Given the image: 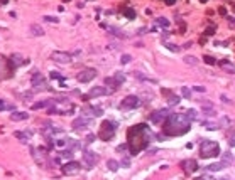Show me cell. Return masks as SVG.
Returning a JSON list of instances; mask_svg holds the SVG:
<instances>
[{"label": "cell", "instance_id": "cell-42", "mask_svg": "<svg viewBox=\"0 0 235 180\" xmlns=\"http://www.w3.org/2000/svg\"><path fill=\"white\" fill-rule=\"evenodd\" d=\"M167 49H169V51H174V52H179V47H178V46H173V44H167Z\"/></svg>", "mask_w": 235, "mask_h": 180}, {"label": "cell", "instance_id": "cell-12", "mask_svg": "<svg viewBox=\"0 0 235 180\" xmlns=\"http://www.w3.org/2000/svg\"><path fill=\"white\" fill-rule=\"evenodd\" d=\"M51 59H53L54 62H58V64H70V62H71V54L63 52V51H54V52L51 54Z\"/></svg>", "mask_w": 235, "mask_h": 180}, {"label": "cell", "instance_id": "cell-16", "mask_svg": "<svg viewBox=\"0 0 235 180\" xmlns=\"http://www.w3.org/2000/svg\"><path fill=\"white\" fill-rule=\"evenodd\" d=\"M183 165H184V172H186V173H195V172L198 170L196 160H186V162H183Z\"/></svg>", "mask_w": 235, "mask_h": 180}, {"label": "cell", "instance_id": "cell-54", "mask_svg": "<svg viewBox=\"0 0 235 180\" xmlns=\"http://www.w3.org/2000/svg\"><path fill=\"white\" fill-rule=\"evenodd\" d=\"M230 146H235V138H232V140H230Z\"/></svg>", "mask_w": 235, "mask_h": 180}, {"label": "cell", "instance_id": "cell-46", "mask_svg": "<svg viewBox=\"0 0 235 180\" xmlns=\"http://www.w3.org/2000/svg\"><path fill=\"white\" fill-rule=\"evenodd\" d=\"M5 69V61H3V57H0V72Z\"/></svg>", "mask_w": 235, "mask_h": 180}, {"label": "cell", "instance_id": "cell-39", "mask_svg": "<svg viewBox=\"0 0 235 180\" xmlns=\"http://www.w3.org/2000/svg\"><path fill=\"white\" fill-rule=\"evenodd\" d=\"M206 128H208V130H218L220 125H218V123H206Z\"/></svg>", "mask_w": 235, "mask_h": 180}, {"label": "cell", "instance_id": "cell-49", "mask_svg": "<svg viewBox=\"0 0 235 180\" xmlns=\"http://www.w3.org/2000/svg\"><path fill=\"white\" fill-rule=\"evenodd\" d=\"M195 91H198V93H205V86H195Z\"/></svg>", "mask_w": 235, "mask_h": 180}, {"label": "cell", "instance_id": "cell-13", "mask_svg": "<svg viewBox=\"0 0 235 180\" xmlns=\"http://www.w3.org/2000/svg\"><path fill=\"white\" fill-rule=\"evenodd\" d=\"M167 114H169L167 109H157V111H154V113L149 114V120L152 123H156V125H161V123H164V120L167 118Z\"/></svg>", "mask_w": 235, "mask_h": 180}, {"label": "cell", "instance_id": "cell-6", "mask_svg": "<svg viewBox=\"0 0 235 180\" xmlns=\"http://www.w3.org/2000/svg\"><path fill=\"white\" fill-rule=\"evenodd\" d=\"M32 89L34 91H48L49 88H48V84H46V79H44V76L41 74V72H34V76H32Z\"/></svg>", "mask_w": 235, "mask_h": 180}, {"label": "cell", "instance_id": "cell-44", "mask_svg": "<svg viewBox=\"0 0 235 180\" xmlns=\"http://www.w3.org/2000/svg\"><path fill=\"white\" fill-rule=\"evenodd\" d=\"M127 146H129V145H125V143H124V145H120V146H117V152H119V153H120V152H125V150H127Z\"/></svg>", "mask_w": 235, "mask_h": 180}, {"label": "cell", "instance_id": "cell-50", "mask_svg": "<svg viewBox=\"0 0 235 180\" xmlns=\"http://www.w3.org/2000/svg\"><path fill=\"white\" fill-rule=\"evenodd\" d=\"M218 14H220V15H225V14H227L225 7H220V9H218Z\"/></svg>", "mask_w": 235, "mask_h": 180}, {"label": "cell", "instance_id": "cell-24", "mask_svg": "<svg viewBox=\"0 0 235 180\" xmlns=\"http://www.w3.org/2000/svg\"><path fill=\"white\" fill-rule=\"evenodd\" d=\"M234 162V155L232 153H223L222 155V163L227 167V165H230V163Z\"/></svg>", "mask_w": 235, "mask_h": 180}, {"label": "cell", "instance_id": "cell-14", "mask_svg": "<svg viewBox=\"0 0 235 180\" xmlns=\"http://www.w3.org/2000/svg\"><path fill=\"white\" fill-rule=\"evenodd\" d=\"M9 62H10V68H12V71H14V69H17L19 66H22V64H24V62H27V61H25V59H24L20 54H12V56H10V61H9Z\"/></svg>", "mask_w": 235, "mask_h": 180}, {"label": "cell", "instance_id": "cell-31", "mask_svg": "<svg viewBox=\"0 0 235 180\" xmlns=\"http://www.w3.org/2000/svg\"><path fill=\"white\" fill-rule=\"evenodd\" d=\"M222 68H223L225 71L235 72V66H234V64H230V62H227V61H223V62H222Z\"/></svg>", "mask_w": 235, "mask_h": 180}, {"label": "cell", "instance_id": "cell-37", "mask_svg": "<svg viewBox=\"0 0 235 180\" xmlns=\"http://www.w3.org/2000/svg\"><path fill=\"white\" fill-rule=\"evenodd\" d=\"M95 140H96V135H88V136H86V140H85V143H86V145H88V143H93Z\"/></svg>", "mask_w": 235, "mask_h": 180}, {"label": "cell", "instance_id": "cell-19", "mask_svg": "<svg viewBox=\"0 0 235 180\" xmlns=\"http://www.w3.org/2000/svg\"><path fill=\"white\" fill-rule=\"evenodd\" d=\"M14 135H15L17 138H20L22 143H27V142L31 140V136H32V131H15Z\"/></svg>", "mask_w": 235, "mask_h": 180}, {"label": "cell", "instance_id": "cell-40", "mask_svg": "<svg viewBox=\"0 0 235 180\" xmlns=\"http://www.w3.org/2000/svg\"><path fill=\"white\" fill-rule=\"evenodd\" d=\"M203 59H205V62H206V64H215V59H213L212 56H205Z\"/></svg>", "mask_w": 235, "mask_h": 180}, {"label": "cell", "instance_id": "cell-35", "mask_svg": "<svg viewBox=\"0 0 235 180\" xmlns=\"http://www.w3.org/2000/svg\"><path fill=\"white\" fill-rule=\"evenodd\" d=\"M181 93H183V98H188V99L191 98V91L188 89V88H183V89H181Z\"/></svg>", "mask_w": 235, "mask_h": 180}, {"label": "cell", "instance_id": "cell-41", "mask_svg": "<svg viewBox=\"0 0 235 180\" xmlns=\"http://www.w3.org/2000/svg\"><path fill=\"white\" fill-rule=\"evenodd\" d=\"M222 125H230V118H227V116H223L222 120H220V126Z\"/></svg>", "mask_w": 235, "mask_h": 180}, {"label": "cell", "instance_id": "cell-22", "mask_svg": "<svg viewBox=\"0 0 235 180\" xmlns=\"http://www.w3.org/2000/svg\"><path fill=\"white\" fill-rule=\"evenodd\" d=\"M222 168H225V165H223L222 162L212 163V165H208V167H206V172H218V170H222Z\"/></svg>", "mask_w": 235, "mask_h": 180}, {"label": "cell", "instance_id": "cell-1", "mask_svg": "<svg viewBox=\"0 0 235 180\" xmlns=\"http://www.w3.org/2000/svg\"><path fill=\"white\" fill-rule=\"evenodd\" d=\"M191 130V120L186 113H169L163 123V131L167 136H179Z\"/></svg>", "mask_w": 235, "mask_h": 180}, {"label": "cell", "instance_id": "cell-29", "mask_svg": "<svg viewBox=\"0 0 235 180\" xmlns=\"http://www.w3.org/2000/svg\"><path fill=\"white\" fill-rule=\"evenodd\" d=\"M167 101H169V105H171V106H176V105H179L181 98H179V96H176V94H173V96H169V99H167Z\"/></svg>", "mask_w": 235, "mask_h": 180}, {"label": "cell", "instance_id": "cell-11", "mask_svg": "<svg viewBox=\"0 0 235 180\" xmlns=\"http://www.w3.org/2000/svg\"><path fill=\"white\" fill-rule=\"evenodd\" d=\"M90 121H91V118H88V116H80V118H76L74 121H73V130L74 131H83V130H86L88 128V125H90Z\"/></svg>", "mask_w": 235, "mask_h": 180}, {"label": "cell", "instance_id": "cell-56", "mask_svg": "<svg viewBox=\"0 0 235 180\" xmlns=\"http://www.w3.org/2000/svg\"><path fill=\"white\" fill-rule=\"evenodd\" d=\"M201 2H206V0H201Z\"/></svg>", "mask_w": 235, "mask_h": 180}, {"label": "cell", "instance_id": "cell-48", "mask_svg": "<svg viewBox=\"0 0 235 180\" xmlns=\"http://www.w3.org/2000/svg\"><path fill=\"white\" fill-rule=\"evenodd\" d=\"M56 145H58V146H64V145H66V140H56Z\"/></svg>", "mask_w": 235, "mask_h": 180}, {"label": "cell", "instance_id": "cell-17", "mask_svg": "<svg viewBox=\"0 0 235 180\" xmlns=\"http://www.w3.org/2000/svg\"><path fill=\"white\" fill-rule=\"evenodd\" d=\"M29 118V113H25V111H14L12 114H10V120L12 121H24V120H27Z\"/></svg>", "mask_w": 235, "mask_h": 180}, {"label": "cell", "instance_id": "cell-33", "mask_svg": "<svg viewBox=\"0 0 235 180\" xmlns=\"http://www.w3.org/2000/svg\"><path fill=\"white\" fill-rule=\"evenodd\" d=\"M124 14H125V17H129V19H135V12H134L132 9H124Z\"/></svg>", "mask_w": 235, "mask_h": 180}, {"label": "cell", "instance_id": "cell-51", "mask_svg": "<svg viewBox=\"0 0 235 180\" xmlns=\"http://www.w3.org/2000/svg\"><path fill=\"white\" fill-rule=\"evenodd\" d=\"M222 101H223V103H230V99H228L225 94H222Z\"/></svg>", "mask_w": 235, "mask_h": 180}, {"label": "cell", "instance_id": "cell-8", "mask_svg": "<svg viewBox=\"0 0 235 180\" xmlns=\"http://www.w3.org/2000/svg\"><path fill=\"white\" fill-rule=\"evenodd\" d=\"M139 105H141V99H139L137 96L130 94V96H127V98H124V99H122L120 108H122V109H134V108H137Z\"/></svg>", "mask_w": 235, "mask_h": 180}, {"label": "cell", "instance_id": "cell-7", "mask_svg": "<svg viewBox=\"0 0 235 180\" xmlns=\"http://www.w3.org/2000/svg\"><path fill=\"white\" fill-rule=\"evenodd\" d=\"M61 172L63 175H78L81 172V165L78 162H68L61 167Z\"/></svg>", "mask_w": 235, "mask_h": 180}, {"label": "cell", "instance_id": "cell-9", "mask_svg": "<svg viewBox=\"0 0 235 180\" xmlns=\"http://www.w3.org/2000/svg\"><path fill=\"white\" fill-rule=\"evenodd\" d=\"M98 155L96 153H93V152H90V150H85L83 152V163L86 165V168H93L96 163H98Z\"/></svg>", "mask_w": 235, "mask_h": 180}, {"label": "cell", "instance_id": "cell-27", "mask_svg": "<svg viewBox=\"0 0 235 180\" xmlns=\"http://www.w3.org/2000/svg\"><path fill=\"white\" fill-rule=\"evenodd\" d=\"M59 155H61L63 158H66V160H71V158H73V150L66 146V150H63V152H61Z\"/></svg>", "mask_w": 235, "mask_h": 180}, {"label": "cell", "instance_id": "cell-26", "mask_svg": "<svg viewBox=\"0 0 235 180\" xmlns=\"http://www.w3.org/2000/svg\"><path fill=\"white\" fill-rule=\"evenodd\" d=\"M107 167H108V170H112V172H117L119 167H120V163L117 162V160H108V162H107Z\"/></svg>", "mask_w": 235, "mask_h": 180}, {"label": "cell", "instance_id": "cell-55", "mask_svg": "<svg viewBox=\"0 0 235 180\" xmlns=\"http://www.w3.org/2000/svg\"><path fill=\"white\" fill-rule=\"evenodd\" d=\"M2 3H7V0H2Z\"/></svg>", "mask_w": 235, "mask_h": 180}, {"label": "cell", "instance_id": "cell-25", "mask_svg": "<svg viewBox=\"0 0 235 180\" xmlns=\"http://www.w3.org/2000/svg\"><path fill=\"white\" fill-rule=\"evenodd\" d=\"M184 62H186L188 66H198L200 64V61L195 56H186V57H184Z\"/></svg>", "mask_w": 235, "mask_h": 180}, {"label": "cell", "instance_id": "cell-47", "mask_svg": "<svg viewBox=\"0 0 235 180\" xmlns=\"http://www.w3.org/2000/svg\"><path fill=\"white\" fill-rule=\"evenodd\" d=\"M44 20H48V22H58V19H56V17H49V15H46Z\"/></svg>", "mask_w": 235, "mask_h": 180}, {"label": "cell", "instance_id": "cell-30", "mask_svg": "<svg viewBox=\"0 0 235 180\" xmlns=\"http://www.w3.org/2000/svg\"><path fill=\"white\" fill-rule=\"evenodd\" d=\"M134 76H135V77H139V79H142V81H149V83H156L154 79H151V77H147V76H144L142 72H139V71H135V72H134Z\"/></svg>", "mask_w": 235, "mask_h": 180}, {"label": "cell", "instance_id": "cell-36", "mask_svg": "<svg viewBox=\"0 0 235 180\" xmlns=\"http://www.w3.org/2000/svg\"><path fill=\"white\" fill-rule=\"evenodd\" d=\"M157 24H159V25H161V27H167V25H169V22H167V20H166V19H157Z\"/></svg>", "mask_w": 235, "mask_h": 180}, {"label": "cell", "instance_id": "cell-15", "mask_svg": "<svg viewBox=\"0 0 235 180\" xmlns=\"http://www.w3.org/2000/svg\"><path fill=\"white\" fill-rule=\"evenodd\" d=\"M83 113L88 118H96V116H102V108H98V106H88Z\"/></svg>", "mask_w": 235, "mask_h": 180}, {"label": "cell", "instance_id": "cell-10", "mask_svg": "<svg viewBox=\"0 0 235 180\" xmlns=\"http://www.w3.org/2000/svg\"><path fill=\"white\" fill-rule=\"evenodd\" d=\"M95 77H96V69H91V68L83 69L81 72H78V76H76V79L80 83H90L91 79H95Z\"/></svg>", "mask_w": 235, "mask_h": 180}, {"label": "cell", "instance_id": "cell-43", "mask_svg": "<svg viewBox=\"0 0 235 180\" xmlns=\"http://www.w3.org/2000/svg\"><path fill=\"white\" fill-rule=\"evenodd\" d=\"M205 34H206V36H212V34H215V27H213V25H212V27H208Z\"/></svg>", "mask_w": 235, "mask_h": 180}, {"label": "cell", "instance_id": "cell-45", "mask_svg": "<svg viewBox=\"0 0 235 180\" xmlns=\"http://www.w3.org/2000/svg\"><path fill=\"white\" fill-rule=\"evenodd\" d=\"M120 165H124V167H130V160H129V158H124V160L120 162Z\"/></svg>", "mask_w": 235, "mask_h": 180}, {"label": "cell", "instance_id": "cell-32", "mask_svg": "<svg viewBox=\"0 0 235 180\" xmlns=\"http://www.w3.org/2000/svg\"><path fill=\"white\" fill-rule=\"evenodd\" d=\"M113 77H115V81H117L119 84H124V83H125V76H124V74H120V72H117Z\"/></svg>", "mask_w": 235, "mask_h": 180}, {"label": "cell", "instance_id": "cell-34", "mask_svg": "<svg viewBox=\"0 0 235 180\" xmlns=\"http://www.w3.org/2000/svg\"><path fill=\"white\" fill-rule=\"evenodd\" d=\"M130 61H132V57H130L129 54H124L122 57H120V62H122V64H129Z\"/></svg>", "mask_w": 235, "mask_h": 180}, {"label": "cell", "instance_id": "cell-21", "mask_svg": "<svg viewBox=\"0 0 235 180\" xmlns=\"http://www.w3.org/2000/svg\"><path fill=\"white\" fill-rule=\"evenodd\" d=\"M53 105V99H48V101H39V103H34L32 105V109H41V108H48Z\"/></svg>", "mask_w": 235, "mask_h": 180}, {"label": "cell", "instance_id": "cell-38", "mask_svg": "<svg viewBox=\"0 0 235 180\" xmlns=\"http://www.w3.org/2000/svg\"><path fill=\"white\" fill-rule=\"evenodd\" d=\"M51 77H53V79H59V81H64V77H63V76H61V74H58V72H51Z\"/></svg>", "mask_w": 235, "mask_h": 180}, {"label": "cell", "instance_id": "cell-23", "mask_svg": "<svg viewBox=\"0 0 235 180\" xmlns=\"http://www.w3.org/2000/svg\"><path fill=\"white\" fill-rule=\"evenodd\" d=\"M66 146L71 148V150H74V148H81V142H76V140H73V138H66Z\"/></svg>", "mask_w": 235, "mask_h": 180}, {"label": "cell", "instance_id": "cell-4", "mask_svg": "<svg viewBox=\"0 0 235 180\" xmlns=\"http://www.w3.org/2000/svg\"><path fill=\"white\" fill-rule=\"evenodd\" d=\"M113 135H115V125H113L112 121H103V123H102V128H100L98 136H100L102 140L108 142V140L113 138Z\"/></svg>", "mask_w": 235, "mask_h": 180}, {"label": "cell", "instance_id": "cell-28", "mask_svg": "<svg viewBox=\"0 0 235 180\" xmlns=\"http://www.w3.org/2000/svg\"><path fill=\"white\" fill-rule=\"evenodd\" d=\"M186 114H188V118H189L191 121H195V120H198V118H200L196 109H188V111H186Z\"/></svg>", "mask_w": 235, "mask_h": 180}, {"label": "cell", "instance_id": "cell-20", "mask_svg": "<svg viewBox=\"0 0 235 180\" xmlns=\"http://www.w3.org/2000/svg\"><path fill=\"white\" fill-rule=\"evenodd\" d=\"M31 34H32L34 37H41L42 34H44V30H42V27H41V25L32 24V25H31Z\"/></svg>", "mask_w": 235, "mask_h": 180}, {"label": "cell", "instance_id": "cell-3", "mask_svg": "<svg viewBox=\"0 0 235 180\" xmlns=\"http://www.w3.org/2000/svg\"><path fill=\"white\" fill-rule=\"evenodd\" d=\"M218 155H220V145L213 140L203 138V142L200 143V157L201 158H215Z\"/></svg>", "mask_w": 235, "mask_h": 180}, {"label": "cell", "instance_id": "cell-52", "mask_svg": "<svg viewBox=\"0 0 235 180\" xmlns=\"http://www.w3.org/2000/svg\"><path fill=\"white\" fill-rule=\"evenodd\" d=\"M164 2H166L167 5H174V2H176V0H164Z\"/></svg>", "mask_w": 235, "mask_h": 180}, {"label": "cell", "instance_id": "cell-18", "mask_svg": "<svg viewBox=\"0 0 235 180\" xmlns=\"http://www.w3.org/2000/svg\"><path fill=\"white\" fill-rule=\"evenodd\" d=\"M102 27L105 29V30H110V34H113V36H117V37H122V39H125V34L120 30V29H117V27H112V25H107V24H102Z\"/></svg>", "mask_w": 235, "mask_h": 180}, {"label": "cell", "instance_id": "cell-5", "mask_svg": "<svg viewBox=\"0 0 235 180\" xmlns=\"http://www.w3.org/2000/svg\"><path fill=\"white\" fill-rule=\"evenodd\" d=\"M113 93V89L112 88H107V86H95V88H91L90 91H88V94L86 96H83V99L86 101V99H90V98H100V96H105V94H112Z\"/></svg>", "mask_w": 235, "mask_h": 180}, {"label": "cell", "instance_id": "cell-53", "mask_svg": "<svg viewBox=\"0 0 235 180\" xmlns=\"http://www.w3.org/2000/svg\"><path fill=\"white\" fill-rule=\"evenodd\" d=\"M228 20H230V24H234V25H235V19L234 17H228Z\"/></svg>", "mask_w": 235, "mask_h": 180}, {"label": "cell", "instance_id": "cell-2", "mask_svg": "<svg viewBox=\"0 0 235 180\" xmlns=\"http://www.w3.org/2000/svg\"><path fill=\"white\" fill-rule=\"evenodd\" d=\"M152 138V133L147 130L145 125H135L134 128L129 130V148L132 152V155H137L139 152H142L144 148H147V145Z\"/></svg>", "mask_w": 235, "mask_h": 180}]
</instances>
